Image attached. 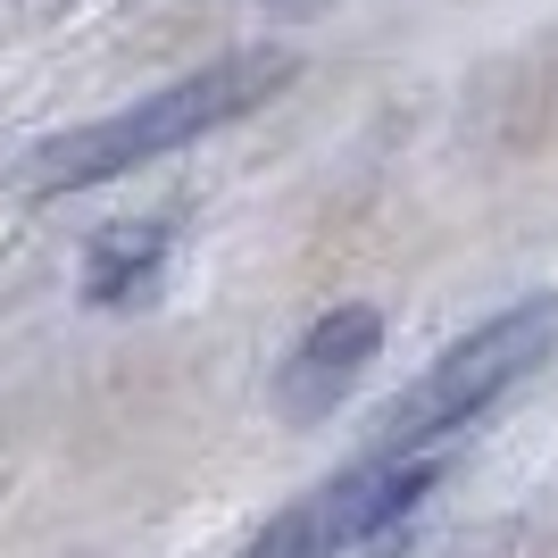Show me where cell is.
Masks as SVG:
<instances>
[{
	"label": "cell",
	"mask_w": 558,
	"mask_h": 558,
	"mask_svg": "<svg viewBox=\"0 0 558 558\" xmlns=\"http://www.w3.org/2000/svg\"><path fill=\"white\" fill-rule=\"evenodd\" d=\"M167 251H175V226H167V217H125V226L93 233V251H84V301L93 308L150 301L159 276H167Z\"/></svg>",
	"instance_id": "obj_5"
},
{
	"label": "cell",
	"mask_w": 558,
	"mask_h": 558,
	"mask_svg": "<svg viewBox=\"0 0 558 558\" xmlns=\"http://www.w3.org/2000/svg\"><path fill=\"white\" fill-rule=\"evenodd\" d=\"M434 475H442L434 459H359V466H342V475H326L317 492L283 500V509L242 542V558H342V550H359V542L392 534L400 517L434 492Z\"/></svg>",
	"instance_id": "obj_3"
},
{
	"label": "cell",
	"mask_w": 558,
	"mask_h": 558,
	"mask_svg": "<svg viewBox=\"0 0 558 558\" xmlns=\"http://www.w3.org/2000/svg\"><path fill=\"white\" fill-rule=\"evenodd\" d=\"M292 84V50H233V59H209V68L175 75L167 93L134 100V109L100 117V125H68V134L34 142V159L17 167V192L25 201H68L84 184H109L142 159H175L184 142L233 125L242 109H258L267 93Z\"/></svg>",
	"instance_id": "obj_1"
},
{
	"label": "cell",
	"mask_w": 558,
	"mask_h": 558,
	"mask_svg": "<svg viewBox=\"0 0 558 558\" xmlns=\"http://www.w3.org/2000/svg\"><path fill=\"white\" fill-rule=\"evenodd\" d=\"M375 350H384V308H375V301L326 308V317H317V326L292 342V359H283V375H276V409H283L292 425L333 417V409H342V400L367 384Z\"/></svg>",
	"instance_id": "obj_4"
},
{
	"label": "cell",
	"mask_w": 558,
	"mask_h": 558,
	"mask_svg": "<svg viewBox=\"0 0 558 558\" xmlns=\"http://www.w3.org/2000/svg\"><path fill=\"white\" fill-rule=\"evenodd\" d=\"M550 350H558V292H525L517 308H500V317H484L475 333H459V342L384 409L367 459H425V450L450 442L466 417H484L509 384H525Z\"/></svg>",
	"instance_id": "obj_2"
}]
</instances>
